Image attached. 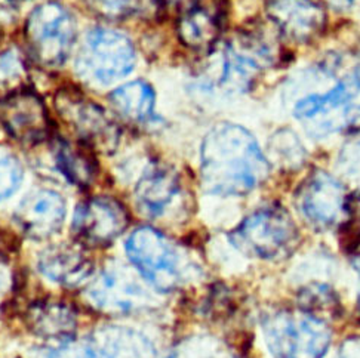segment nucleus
<instances>
[{
  "label": "nucleus",
  "instance_id": "nucleus-25",
  "mask_svg": "<svg viewBox=\"0 0 360 358\" xmlns=\"http://www.w3.org/2000/svg\"><path fill=\"white\" fill-rule=\"evenodd\" d=\"M270 154L273 161L285 169L300 168L306 159V151L298 138L290 131H279L270 141Z\"/></svg>",
  "mask_w": 360,
  "mask_h": 358
},
{
  "label": "nucleus",
  "instance_id": "nucleus-32",
  "mask_svg": "<svg viewBox=\"0 0 360 358\" xmlns=\"http://www.w3.org/2000/svg\"><path fill=\"white\" fill-rule=\"evenodd\" d=\"M326 5H329L335 11H347L354 4V0H325Z\"/></svg>",
  "mask_w": 360,
  "mask_h": 358
},
{
  "label": "nucleus",
  "instance_id": "nucleus-11",
  "mask_svg": "<svg viewBox=\"0 0 360 358\" xmlns=\"http://www.w3.org/2000/svg\"><path fill=\"white\" fill-rule=\"evenodd\" d=\"M347 197L344 187L334 176L316 171L298 187L295 201L301 215L313 228L326 231L344 223Z\"/></svg>",
  "mask_w": 360,
  "mask_h": 358
},
{
  "label": "nucleus",
  "instance_id": "nucleus-16",
  "mask_svg": "<svg viewBox=\"0 0 360 358\" xmlns=\"http://www.w3.org/2000/svg\"><path fill=\"white\" fill-rule=\"evenodd\" d=\"M266 9L279 32L292 42L309 44L325 30L326 13L313 0H269Z\"/></svg>",
  "mask_w": 360,
  "mask_h": 358
},
{
  "label": "nucleus",
  "instance_id": "nucleus-9",
  "mask_svg": "<svg viewBox=\"0 0 360 358\" xmlns=\"http://www.w3.org/2000/svg\"><path fill=\"white\" fill-rule=\"evenodd\" d=\"M273 62L274 53L264 36L257 32H240L224 48L218 85L227 93L245 92Z\"/></svg>",
  "mask_w": 360,
  "mask_h": 358
},
{
  "label": "nucleus",
  "instance_id": "nucleus-12",
  "mask_svg": "<svg viewBox=\"0 0 360 358\" xmlns=\"http://www.w3.org/2000/svg\"><path fill=\"white\" fill-rule=\"evenodd\" d=\"M128 225L127 208L113 197L98 196L77 206L72 230L82 246L105 247L112 244Z\"/></svg>",
  "mask_w": 360,
  "mask_h": 358
},
{
  "label": "nucleus",
  "instance_id": "nucleus-22",
  "mask_svg": "<svg viewBox=\"0 0 360 358\" xmlns=\"http://www.w3.org/2000/svg\"><path fill=\"white\" fill-rule=\"evenodd\" d=\"M108 101L117 114L132 123L146 125L155 120L156 96L151 86L143 80H135L115 89L108 95Z\"/></svg>",
  "mask_w": 360,
  "mask_h": 358
},
{
  "label": "nucleus",
  "instance_id": "nucleus-20",
  "mask_svg": "<svg viewBox=\"0 0 360 358\" xmlns=\"http://www.w3.org/2000/svg\"><path fill=\"white\" fill-rule=\"evenodd\" d=\"M100 358H156L155 345L129 327L107 326L89 336Z\"/></svg>",
  "mask_w": 360,
  "mask_h": 358
},
{
  "label": "nucleus",
  "instance_id": "nucleus-24",
  "mask_svg": "<svg viewBox=\"0 0 360 358\" xmlns=\"http://www.w3.org/2000/svg\"><path fill=\"white\" fill-rule=\"evenodd\" d=\"M30 73L24 55L17 48L0 53V100L30 88Z\"/></svg>",
  "mask_w": 360,
  "mask_h": 358
},
{
  "label": "nucleus",
  "instance_id": "nucleus-1",
  "mask_svg": "<svg viewBox=\"0 0 360 358\" xmlns=\"http://www.w3.org/2000/svg\"><path fill=\"white\" fill-rule=\"evenodd\" d=\"M269 175V161L254 135L234 123H219L203 138L200 179L215 196H245Z\"/></svg>",
  "mask_w": 360,
  "mask_h": 358
},
{
  "label": "nucleus",
  "instance_id": "nucleus-8",
  "mask_svg": "<svg viewBox=\"0 0 360 358\" xmlns=\"http://www.w3.org/2000/svg\"><path fill=\"white\" fill-rule=\"evenodd\" d=\"M53 105L67 126L76 133L77 141L88 147L112 150L119 140L116 123L105 110L91 101L73 86H63L57 91Z\"/></svg>",
  "mask_w": 360,
  "mask_h": 358
},
{
  "label": "nucleus",
  "instance_id": "nucleus-35",
  "mask_svg": "<svg viewBox=\"0 0 360 358\" xmlns=\"http://www.w3.org/2000/svg\"><path fill=\"white\" fill-rule=\"evenodd\" d=\"M11 2H24V0H11Z\"/></svg>",
  "mask_w": 360,
  "mask_h": 358
},
{
  "label": "nucleus",
  "instance_id": "nucleus-28",
  "mask_svg": "<svg viewBox=\"0 0 360 358\" xmlns=\"http://www.w3.org/2000/svg\"><path fill=\"white\" fill-rule=\"evenodd\" d=\"M22 181L21 163L12 156L0 154V201L15 192Z\"/></svg>",
  "mask_w": 360,
  "mask_h": 358
},
{
  "label": "nucleus",
  "instance_id": "nucleus-15",
  "mask_svg": "<svg viewBox=\"0 0 360 358\" xmlns=\"http://www.w3.org/2000/svg\"><path fill=\"white\" fill-rule=\"evenodd\" d=\"M65 219V201L57 191L40 188L27 194L15 211V221L29 239L46 240L57 234Z\"/></svg>",
  "mask_w": 360,
  "mask_h": 358
},
{
  "label": "nucleus",
  "instance_id": "nucleus-6",
  "mask_svg": "<svg viewBox=\"0 0 360 358\" xmlns=\"http://www.w3.org/2000/svg\"><path fill=\"white\" fill-rule=\"evenodd\" d=\"M127 255L156 291L171 292L183 283V253L160 231L151 227L136 228L127 241Z\"/></svg>",
  "mask_w": 360,
  "mask_h": 358
},
{
  "label": "nucleus",
  "instance_id": "nucleus-4",
  "mask_svg": "<svg viewBox=\"0 0 360 358\" xmlns=\"http://www.w3.org/2000/svg\"><path fill=\"white\" fill-rule=\"evenodd\" d=\"M24 37L30 58L40 67L55 70L70 57L76 42V22L63 5H39L29 15Z\"/></svg>",
  "mask_w": 360,
  "mask_h": 358
},
{
  "label": "nucleus",
  "instance_id": "nucleus-30",
  "mask_svg": "<svg viewBox=\"0 0 360 358\" xmlns=\"http://www.w3.org/2000/svg\"><path fill=\"white\" fill-rule=\"evenodd\" d=\"M46 358H100L89 338L83 340H65L58 348L46 354Z\"/></svg>",
  "mask_w": 360,
  "mask_h": 358
},
{
  "label": "nucleus",
  "instance_id": "nucleus-5",
  "mask_svg": "<svg viewBox=\"0 0 360 358\" xmlns=\"http://www.w3.org/2000/svg\"><path fill=\"white\" fill-rule=\"evenodd\" d=\"M298 240L294 219L281 206L254 212L230 234V241L238 251L261 259H282L290 255Z\"/></svg>",
  "mask_w": 360,
  "mask_h": 358
},
{
  "label": "nucleus",
  "instance_id": "nucleus-3",
  "mask_svg": "<svg viewBox=\"0 0 360 358\" xmlns=\"http://www.w3.org/2000/svg\"><path fill=\"white\" fill-rule=\"evenodd\" d=\"M295 117L311 136H328L360 125V72H354L325 95L301 100Z\"/></svg>",
  "mask_w": 360,
  "mask_h": 358
},
{
  "label": "nucleus",
  "instance_id": "nucleus-17",
  "mask_svg": "<svg viewBox=\"0 0 360 358\" xmlns=\"http://www.w3.org/2000/svg\"><path fill=\"white\" fill-rule=\"evenodd\" d=\"M183 197L179 173L165 164L150 166L135 185L138 209L151 219L163 218Z\"/></svg>",
  "mask_w": 360,
  "mask_h": 358
},
{
  "label": "nucleus",
  "instance_id": "nucleus-21",
  "mask_svg": "<svg viewBox=\"0 0 360 358\" xmlns=\"http://www.w3.org/2000/svg\"><path fill=\"white\" fill-rule=\"evenodd\" d=\"M55 161L60 172L79 188L91 187L98 173L92 148L80 141L58 140L55 145Z\"/></svg>",
  "mask_w": 360,
  "mask_h": 358
},
{
  "label": "nucleus",
  "instance_id": "nucleus-19",
  "mask_svg": "<svg viewBox=\"0 0 360 358\" xmlns=\"http://www.w3.org/2000/svg\"><path fill=\"white\" fill-rule=\"evenodd\" d=\"M25 324L32 333L41 339L65 342L73 339L77 317L70 305L53 299L33 302L25 311Z\"/></svg>",
  "mask_w": 360,
  "mask_h": 358
},
{
  "label": "nucleus",
  "instance_id": "nucleus-33",
  "mask_svg": "<svg viewBox=\"0 0 360 358\" xmlns=\"http://www.w3.org/2000/svg\"><path fill=\"white\" fill-rule=\"evenodd\" d=\"M354 267H356V270L359 271V274H360V252L359 253H356V258H354Z\"/></svg>",
  "mask_w": 360,
  "mask_h": 358
},
{
  "label": "nucleus",
  "instance_id": "nucleus-18",
  "mask_svg": "<svg viewBox=\"0 0 360 358\" xmlns=\"http://www.w3.org/2000/svg\"><path fill=\"white\" fill-rule=\"evenodd\" d=\"M37 265L45 277L70 289L85 284L94 272L92 259L80 243L46 247L39 255Z\"/></svg>",
  "mask_w": 360,
  "mask_h": 358
},
{
  "label": "nucleus",
  "instance_id": "nucleus-13",
  "mask_svg": "<svg viewBox=\"0 0 360 358\" xmlns=\"http://www.w3.org/2000/svg\"><path fill=\"white\" fill-rule=\"evenodd\" d=\"M0 121L12 140L22 145H37L52 136L48 108L32 88L0 100Z\"/></svg>",
  "mask_w": 360,
  "mask_h": 358
},
{
  "label": "nucleus",
  "instance_id": "nucleus-14",
  "mask_svg": "<svg viewBox=\"0 0 360 358\" xmlns=\"http://www.w3.org/2000/svg\"><path fill=\"white\" fill-rule=\"evenodd\" d=\"M227 0H187L176 18V36L186 48L210 52L223 34Z\"/></svg>",
  "mask_w": 360,
  "mask_h": 358
},
{
  "label": "nucleus",
  "instance_id": "nucleus-27",
  "mask_svg": "<svg viewBox=\"0 0 360 358\" xmlns=\"http://www.w3.org/2000/svg\"><path fill=\"white\" fill-rule=\"evenodd\" d=\"M341 243L347 252H356L360 247V190L347 197L345 219L341 224Z\"/></svg>",
  "mask_w": 360,
  "mask_h": 358
},
{
  "label": "nucleus",
  "instance_id": "nucleus-2",
  "mask_svg": "<svg viewBox=\"0 0 360 358\" xmlns=\"http://www.w3.org/2000/svg\"><path fill=\"white\" fill-rule=\"evenodd\" d=\"M262 333L274 358H323L330 345L328 324L302 310L269 314Z\"/></svg>",
  "mask_w": 360,
  "mask_h": 358
},
{
  "label": "nucleus",
  "instance_id": "nucleus-26",
  "mask_svg": "<svg viewBox=\"0 0 360 358\" xmlns=\"http://www.w3.org/2000/svg\"><path fill=\"white\" fill-rule=\"evenodd\" d=\"M300 307L314 317L335 315L340 307L337 293L325 284H310L300 292ZM321 319V317H319Z\"/></svg>",
  "mask_w": 360,
  "mask_h": 358
},
{
  "label": "nucleus",
  "instance_id": "nucleus-34",
  "mask_svg": "<svg viewBox=\"0 0 360 358\" xmlns=\"http://www.w3.org/2000/svg\"><path fill=\"white\" fill-rule=\"evenodd\" d=\"M162 2L165 4V2H176V0H162Z\"/></svg>",
  "mask_w": 360,
  "mask_h": 358
},
{
  "label": "nucleus",
  "instance_id": "nucleus-7",
  "mask_svg": "<svg viewBox=\"0 0 360 358\" xmlns=\"http://www.w3.org/2000/svg\"><path fill=\"white\" fill-rule=\"evenodd\" d=\"M135 61V49L127 36L96 27L86 36L77 65L85 77L96 84L110 85L127 77L132 72Z\"/></svg>",
  "mask_w": 360,
  "mask_h": 358
},
{
  "label": "nucleus",
  "instance_id": "nucleus-29",
  "mask_svg": "<svg viewBox=\"0 0 360 358\" xmlns=\"http://www.w3.org/2000/svg\"><path fill=\"white\" fill-rule=\"evenodd\" d=\"M338 169L352 179H360V132L345 142L338 156Z\"/></svg>",
  "mask_w": 360,
  "mask_h": 358
},
{
  "label": "nucleus",
  "instance_id": "nucleus-23",
  "mask_svg": "<svg viewBox=\"0 0 360 358\" xmlns=\"http://www.w3.org/2000/svg\"><path fill=\"white\" fill-rule=\"evenodd\" d=\"M86 8L107 21H124L129 18H156L162 11V0H83Z\"/></svg>",
  "mask_w": 360,
  "mask_h": 358
},
{
  "label": "nucleus",
  "instance_id": "nucleus-10",
  "mask_svg": "<svg viewBox=\"0 0 360 358\" xmlns=\"http://www.w3.org/2000/svg\"><path fill=\"white\" fill-rule=\"evenodd\" d=\"M86 296L105 314L127 315L146 310L153 296L134 272L122 267L104 270L89 283Z\"/></svg>",
  "mask_w": 360,
  "mask_h": 358
},
{
  "label": "nucleus",
  "instance_id": "nucleus-31",
  "mask_svg": "<svg viewBox=\"0 0 360 358\" xmlns=\"http://www.w3.org/2000/svg\"><path fill=\"white\" fill-rule=\"evenodd\" d=\"M338 358H360V338H352L342 343Z\"/></svg>",
  "mask_w": 360,
  "mask_h": 358
}]
</instances>
